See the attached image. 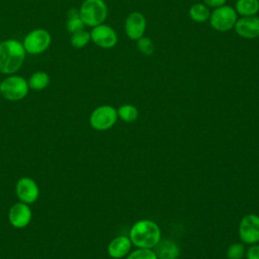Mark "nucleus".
Returning <instances> with one entry per match:
<instances>
[{"mask_svg":"<svg viewBox=\"0 0 259 259\" xmlns=\"http://www.w3.org/2000/svg\"><path fill=\"white\" fill-rule=\"evenodd\" d=\"M147 19L142 12L133 11L124 20V32L132 40H138L145 35Z\"/></svg>","mask_w":259,"mask_h":259,"instance_id":"nucleus-11","label":"nucleus"},{"mask_svg":"<svg viewBox=\"0 0 259 259\" xmlns=\"http://www.w3.org/2000/svg\"><path fill=\"white\" fill-rule=\"evenodd\" d=\"M21 42L26 54L39 55L50 48L52 35L45 28H35L27 32Z\"/></svg>","mask_w":259,"mask_h":259,"instance_id":"nucleus-6","label":"nucleus"},{"mask_svg":"<svg viewBox=\"0 0 259 259\" xmlns=\"http://www.w3.org/2000/svg\"><path fill=\"white\" fill-rule=\"evenodd\" d=\"M89 32L91 41L100 49H112L118 41L117 32L110 25L105 23L92 27L91 31Z\"/></svg>","mask_w":259,"mask_h":259,"instance_id":"nucleus-9","label":"nucleus"},{"mask_svg":"<svg viewBox=\"0 0 259 259\" xmlns=\"http://www.w3.org/2000/svg\"><path fill=\"white\" fill-rule=\"evenodd\" d=\"M116 110L118 118L124 122H134L139 117V109L137 108V106L130 103L120 105Z\"/></svg>","mask_w":259,"mask_h":259,"instance_id":"nucleus-19","label":"nucleus"},{"mask_svg":"<svg viewBox=\"0 0 259 259\" xmlns=\"http://www.w3.org/2000/svg\"><path fill=\"white\" fill-rule=\"evenodd\" d=\"M153 250L158 259H178L180 255L179 246L170 239H161Z\"/></svg>","mask_w":259,"mask_h":259,"instance_id":"nucleus-15","label":"nucleus"},{"mask_svg":"<svg viewBox=\"0 0 259 259\" xmlns=\"http://www.w3.org/2000/svg\"><path fill=\"white\" fill-rule=\"evenodd\" d=\"M50 75L45 71H36L32 73L27 80L29 89H32L34 91L45 90L50 85Z\"/></svg>","mask_w":259,"mask_h":259,"instance_id":"nucleus-17","label":"nucleus"},{"mask_svg":"<svg viewBox=\"0 0 259 259\" xmlns=\"http://www.w3.org/2000/svg\"><path fill=\"white\" fill-rule=\"evenodd\" d=\"M117 110L111 105L103 104L93 109L89 116V123L92 128L103 132L111 128L117 121Z\"/></svg>","mask_w":259,"mask_h":259,"instance_id":"nucleus-7","label":"nucleus"},{"mask_svg":"<svg viewBox=\"0 0 259 259\" xmlns=\"http://www.w3.org/2000/svg\"><path fill=\"white\" fill-rule=\"evenodd\" d=\"M15 194L19 201L26 204L34 203L39 196V188L34 179L24 176L17 180Z\"/></svg>","mask_w":259,"mask_h":259,"instance_id":"nucleus-10","label":"nucleus"},{"mask_svg":"<svg viewBox=\"0 0 259 259\" xmlns=\"http://www.w3.org/2000/svg\"><path fill=\"white\" fill-rule=\"evenodd\" d=\"M32 219V210L29 204L18 201L12 204L8 210V221L15 229H23L29 225Z\"/></svg>","mask_w":259,"mask_h":259,"instance_id":"nucleus-12","label":"nucleus"},{"mask_svg":"<svg viewBox=\"0 0 259 259\" xmlns=\"http://www.w3.org/2000/svg\"><path fill=\"white\" fill-rule=\"evenodd\" d=\"M28 91L27 80L19 75H7L0 82V94L8 101H20L27 96Z\"/></svg>","mask_w":259,"mask_h":259,"instance_id":"nucleus-4","label":"nucleus"},{"mask_svg":"<svg viewBox=\"0 0 259 259\" xmlns=\"http://www.w3.org/2000/svg\"><path fill=\"white\" fill-rule=\"evenodd\" d=\"M136 41L138 51L144 56H151L155 52V45L150 37L144 35Z\"/></svg>","mask_w":259,"mask_h":259,"instance_id":"nucleus-22","label":"nucleus"},{"mask_svg":"<svg viewBox=\"0 0 259 259\" xmlns=\"http://www.w3.org/2000/svg\"><path fill=\"white\" fill-rule=\"evenodd\" d=\"M89 41H91L90 32L85 29L71 33L70 44L75 49H83L89 44Z\"/></svg>","mask_w":259,"mask_h":259,"instance_id":"nucleus-20","label":"nucleus"},{"mask_svg":"<svg viewBox=\"0 0 259 259\" xmlns=\"http://www.w3.org/2000/svg\"><path fill=\"white\" fill-rule=\"evenodd\" d=\"M188 15L191 20L197 23H203L208 21L210 15V9L204 3H194L188 10Z\"/></svg>","mask_w":259,"mask_h":259,"instance_id":"nucleus-18","label":"nucleus"},{"mask_svg":"<svg viewBox=\"0 0 259 259\" xmlns=\"http://www.w3.org/2000/svg\"><path fill=\"white\" fill-rule=\"evenodd\" d=\"M79 14L85 26L94 27L105 22L108 8L103 0H84L80 5Z\"/></svg>","mask_w":259,"mask_h":259,"instance_id":"nucleus-3","label":"nucleus"},{"mask_svg":"<svg viewBox=\"0 0 259 259\" xmlns=\"http://www.w3.org/2000/svg\"><path fill=\"white\" fill-rule=\"evenodd\" d=\"M234 30L242 38L254 39L259 37V17L255 16H246L238 17Z\"/></svg>","mask_w":259,"mask_h":259,"instance_id":"nucleus-13","label":"nucleus"},{"mask_svg":"<svg viewBox=\"0 0 259 259\" xmlns=\"http://www.w3.org/2000/svg\"><path fill=\"white\" fill-rule=\"evenodd\" d=\"M238 17L239 16L235 8L225 4L210 11L208 22L211 28H213L215 31L227 32L234 29Z\"/></svg>","mask_w":259,"mask_h":259,"instance_id":"nucleus-5","label":"nucleus"},{"mask_svg":"<svg viewBox=\"0 0 259 259\" xmlns=\"http://www.w3.org/2000/svg\"><path fill=\"white\" fill-rule=\"evenodd\" d=\"M26 52L22 42L15 38L0 41V73L4 75L15 74L25 61Z\"/></svg>","mask_w":259,"mask_h":259,"instance_id":"nucleus-1","label":"nucleus"},{"mask_svg":"<svg viewBox=\"0 0 259 259\" xmlns=\"http://www.w3.org/2000/svg\"><path fill=\"white\" fill-rule=\"evenodd\" d=\"M162 233L159 225L148 219L137 221L130 229L128 238L137 248L153 249L161 240Z\"/></svg>","mask_w":259,"mask_h":259,"instance_id":"nucleus-2","label":"nucleus"},{"mask_svg":"<svg viewBox=\"0 0 259 259\" xmlns=\"http://www.w3.org/2000/svg\"><path fill=\"white\" fill-rule=\"evenodd\" d=\"M132 242L127 236L114 237L107 246V254L113 259H121L128 255L132 249Z\"/></svg>","mask_w":259,"mask_h":259,"instance_id":"nucleus-14","label":"nucleus"},{"mask_svg":"<svg viewBox=\"0 0 259 259\" xmlns=\"http://www.w3.org/2000/svg\"><path fill=\"white\" fill-rule=\"evenodd\" d=\"M228 0H202V3H204L208 8H218L227 3Z\"/></svg>","mask_w":259,"mask_h":259,"instance_id":"nucleus-26","label":"nucleus"},{"mask_svg":"<svg viewBox=\"0 0 259 259\" xmlns=\"http://www.w3.org/2000/svg\"><path fill=\"white\" fill-rule=\"evenodd\" d=\"M246 248L242 242H235L231 244L226 252L228 259H243L245 257Z\"/></svg>","mask_w":259,"mask_h":259,"instance_id":"nucleus-21","label":"nucleus"},{"mask_svg":"<svg viewBox=\"0 0 259 259\" xmlns=\"http://www.w3.org/2000/svg\"><path fill=\"white\" fill-rule=\"evenodd\" d=\"M238 16H255L259 12V0H236L234 6Z\"/></svg>","mask_w":259,"mask_h":259,"instance_id":"nucleus-16","label":"nucleus"},{"mask_svg":"<svg viewBox=\"0 0 259 259\" xmlns=\"http://www.w3.org/2000/svg\"><path fill=\"white\" fill-rule=\"evenodd\" d=\"M125 259H158L153 249L137 248L131 251Z\"/></svg>","mask_w":259,"mask_h":259,"instance_id":"nucleus-23","label":"nucleus"},{"mask_svg":"<svg viewBox=\"0 0 259 259\" xmlns=\"http://www.w3.org/2000/svg\"><path fill=\"white\" fill-rule=\"evenodd\" d=\"M239 238L242 243L247 245L259 243V215L248 213L244 215L238 227Z\"/></svg>","mask_w":259,"mask_h":259,"instance_id":"nucleus-8","label":"nucleus"},{"mask_svg":"<svg viewBox=\"0 0 259 259\" xmlns=\"http://www.w3.org/2000/svg\"><path fill=\"white\" fill-rule=\"evenodd\" d=\"M66 27H67V29H68V31L70 33H74L76 31L84 29L85 24L82 21V19L80 18V15H76V16L68 17V20H67V23H66Z\"/></svg>","mask_w":259,"mask_h":259,"instance_id":"nucleus-24","label":"nucleus"},{"mask_svg":"<svg viewBox=\"0 0 259 259\" xmlns=\"http://www.w3.org/2000/svg\"><path fill=\"white\" fill-rule=\"evenodd\" d=\"M246 259H259V244H252L246 249Z\"/></svg>","mask_w":259,"mask_h":259,"instance_id":"nucleus-25","label":"nucleus"}]
</instances>
